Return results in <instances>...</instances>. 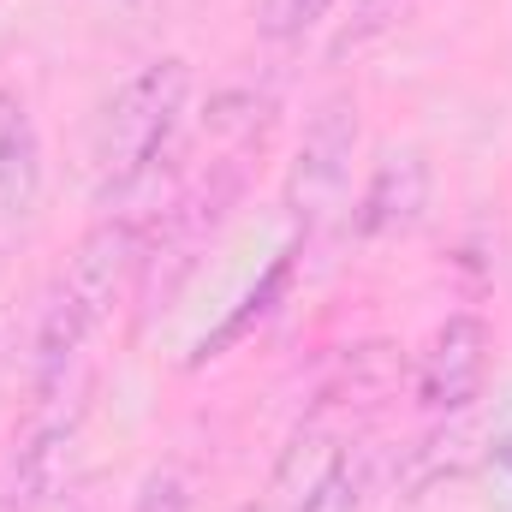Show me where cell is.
<instances>
[{
    "label": "cell",
    "mask_w": 512,
    "mask_h": 512,
    "mask_svg": "<svg viewBox=\"0 0 512 512\" xmlns=\"http://www.w3.org/2000/svg\"><path fill=\"white\" fill-rule=\"evenodd\" d=\"M143 256H149V227L131 221V215H102L66 256V268L54 274L48 298H42V316H36V358H30V376L36 393L54 399L78 352L90 346V334L114 316V304L126 298V286L143 274Z\"/></svg>",
    "instance_id": "obj_1"
},
{
    "label": "cell",
    "mask_w": 512,
    "mask_h": 512,
    "mask_svg": "<svg viewBox=\"0 0 512 512\" xmlns=\"http://www.w3.org/2000/svg\"><path fill=\"white\" fill-rule=\"evenodd\" d=\"M185 102H191V66L179 54H161L149 66H137L126 84L102 102L96 131H90V173H96V197H126L131 185H143L173 131L185 120Z\"/></svg>",
    "instance_id": "obj_2"
},
{
    "label": "cell",
    "mask_w": 512,
    "mask_h": 512,
    "mask_svg": "<svg viewBox=\"0 0 512 512\" xmlns=\"http://www.w3.org/2000/svg\"><path fill=\"white\" fill-rule=\"evenodd\" d=\"M358 102L352 96H328L316 102L310 126L292 149V167H286V185H280V209L286 221L310 239L316 227L334 221V209H346V191H352V155H358Z\"/></svg>",
    "instance_id": "obj_3"
},
{
    "label": "cell",
    "mask_w": 512,
    "mask_h": 512,
    "mask_svg": "<svg viewBox=\"0 0 512 512\" xmlns=\"http://www.w3.org/2000/svg\"><path fill=\"white\" fill-rule=\"evenodd\" d=\"M364 483H370V459L346 441V429L334 417H304L280 459H274V507L280 512H352L364 501Z\"/></svg>",
    "instance_id": "obj_4"
},
{
    "label": "cell",
    "mask_w": 512,
    "mask_h": 512,
    "mask_svg": "<svg viewBox=\"0 0 512 512\" xmlns=\"http://www.w3.org/2000/svg\"><path fill=\"white\" fill-rule=\"evenodd\" d=\"M489 370H495V328L477 310H459L423 340L411 364V399L429 417H465L483 399Z\"/></svg>",
    "instance_id": "obj_5"
},
{
    "label": "cell",
    "mask_w": 512,
    "mask_h": 512,
    "mask_svg": "<svg viewBox=\"0 0 512 512\" xmlns=\"http://www.w3.org/2000/svg\"><path fill=\"white\" fill-rule=\"evenodd\" d=\"M429 191H435V173H429V155L417 143H387L352 203V233L364 245H382V239H399L423 221L429 209Z\"/></svg>",
    "instance_id": "obj_6"
},
{
    "label": "cell",
    "mask_w": 512,
    "mask_h": 512,
    "mask_svg": "<svg viewBox=\"0 0 512 512\" xmlns=\"http://www.w3.org/2000/svg\"><path fill=\"white\" fill-rule=\"evenodd\" d=\"M42 203V131L30 102L0 84V233L24 227Z\"/></svg>",
    "instance_id": "obj_7"
},
{
    "label": "cell",
    "mask_w": 512,
    "mask_h": 512,
    "mask_svg": "<svg viewBox=\"0 0 512 512\" xmlns=\"http://www.w3.org/2000/svg\"><path fill=\"white\" fill-rule=\"evenodd\" d=\"M405 382V358L399 346L370 340V346H346L328 370V382L316 393V417H346L352 405H382L393 387Z\"/></svg>",
    "instance_id": "obj_8"
},
{
    "label": "cell",
    "mask_w": 512,
    "mask_h": 512,
    "mask_svg": "<svg viewBox=\"0 0 512 512\" xmlns=\"http://www.w3.org/2000/svg\"><path fill=\"white\" fill-rule=\"evenodd\" d=\"M298 256H304L298 245H286V251L274 256V262H268V274L256 280V286L245 292V298H239V310H233V316H227V322H221L215 334H203V340H197V352H191V370H203V364H215V358H227V352H233V346H239V340H245V334L256 328V322H268V316L280 310V298L292 292V274H298Z\"/></svg>",
    "instance_id": "obj_9"
},
{
    "label": "cell",
    "mask_w": 512,
    "mask_h": 512,
    "mask_svg": "<svg viewBox=\"0 0 512 512\" xmlns=\"http://www.w3.org/2000/svg\"><path fill=\"white\" fill-rule=\"evenodd\" d=\"M411 6H417V0H352V12H346V24L334 30L328 54H334V60H346V54L376 48L382 36H393V30L411 18Z\"/></svg>",
    "instance_id": "obj_10"
},
{
    "label": "cell",
    "mask_w": 512,
    "mask_h": 512,
    "mask_svg": "<svg viewBox=\"0 0 512 512\" xmlns=\"http://www.w3.org/2000/svg\"><path fill=\"white\" fill-rule=\"evenodd\" d=\"M340 0H262V12H256V30H262V42H274V48H292V42H304L328 12H334Z\"/></svg>",
    "instance_id": "obj_11"
},
{
    "label": "cell",
    "mask_w": 512,
    "mask_h": 512,
    "mask_svg": "<svg viewBox=\"0 0 512 512\" xmlns=\"http://www.w3.org/2000/svg\"><path fill=\"white\" fill-rule=\"evenodd\" d=\"M131 512H191V477H185L179 465H155V471H143Z\"/></svg>",
    "instance_id": "obj_12"
},
{
    "label": "cell",
    "mask_w": 512,
    "mask_h": 512,
    "mask_svg": "<svg viewBox=\"0 0 512 512\" xmlns=\"http://www.w3.org/2000/svg\"><path fill=\"white\" fill-rule=\"evenodd\" d=\"M0 512H30V495H24V483L0 489Z\"/></svg>",
    "instance_id": "obj_13"
},
{
    "label": "cell",
    "mask_w": 512,
    "mask_h": 512,
    "mask_svg": "<svg viewBox=\"0 0 512 512\" xmlns=\"http://www.w3.org/2000/svg\"><path fill=\"white\" fill-rule=\"evenodd\" d=\"M48 512H96V507H90L84 495H60V501H54V507H48Z\"/></svg>",
    "instance_id": "obj_14"
}]
</instances>
